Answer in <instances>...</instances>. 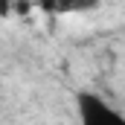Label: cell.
Wrapping results in <instances>:
<instances>
[{"instance_id": "6da1fadb", "label": "cell", "mask_w": 125, "mask_h": 125, "mask_svg": "<svg viewBox=\"0 0 125 125\" xmlns=\"http://www.w3.org/2000/svg\"><path fill=\"white\" fill-rule=\"evenodd\" d=\"M76 105H79V119L84 125H99V122H125V116L119 111H114L99 93H84L76 96Z\"/></svg>"}, {"instance_id": "7a4b0ae2", "label": "cell", "mask_w": 125, "mask_h": 125, "mask_svg": "<svg viewBox=\"0 0 125 125\" xmlns=\"http://www.w3.org/2000/svg\"><path fill=\"white\" fill-rule=\"evenodd\" d=\"M70 3L73 0H38L44 12H70Z\"/></svg>"}, {"instance_id": "3957f363", "label": "cell", "mask_w": 125, "mask_h": 125, "mask_svg": "<svg viewBox=\"0 0 125 125\" xmlns=\"http://www.w3.org/2000/svg\"><path fill=\"white\" fill-rule=\"evenodd\" d=\"M99 6V0H73L70 3V12H90Z\"/></svg>"}, {"instance_id": "277c9868", "label": "cell", "mask_w": 125, "mask_h": 125, "mask_svg": "<svg viewBox=\"0 0 125 125\" xmlns=\"http://www.w3.org/2000/svg\"><path fill=\"white\" fill-rule=\"evenodd\" d=\"M12 12H21V15L32 12V0H12Z\"/></svg>"}, {"instance_id": "5b68a950", "label": "cell", "mask_w": 125, "mask_h": 125, "mask_svg": "<svg viewBox=\"0 0 125 125\" xmlns=\"http://www.w3.org/2000/svg\"><path fill=\"white\" fill-rule=\"evenodd\" d=\"M12 15V0H0V18H9Z\"/></svg>"}]
</instances>
